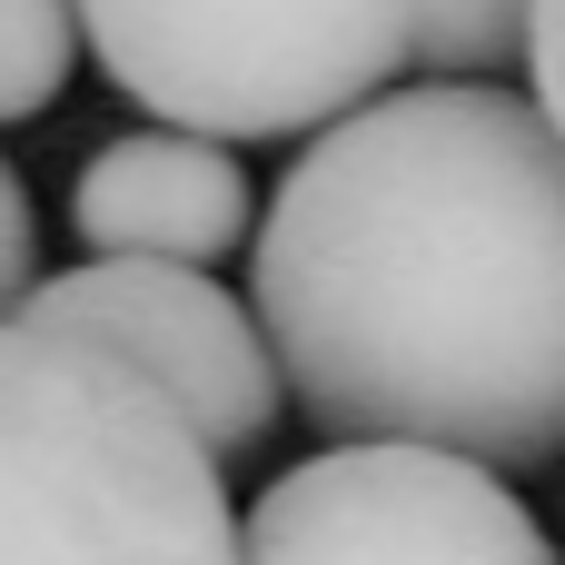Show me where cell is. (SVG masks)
Masks as SVG:
<instances>
[{
	"instance_id": "obj_1",
	"label": "cell",
	"mask_w": 565,
	"mask_h": 565,
	"mask_svg": "<svg viewBox=\"0 0 565 565\" xmlns=\"http://www.w3.org/2000/svg\"><path fill=\"white\" fill-rule=\"evenodd\" d=\"M248 288L278 397L328 447L565 457V139L526 89L417 79L328 119Z\"/></svg>"
},
{
	"instance_id": "obj_2",
	"label": "cell",
	"mask_w": 565,
	"mask_h": 565,
	"mask_svg": "<svg viewBox=\"0 0 565 565\" xmlns=\"http://www.w3.org/2000/svg\"><path fill=\"white\" fill-rule=\"evenodd\" d=\"M0 565H238L218 457L89 338L0 318Z\"/></svg>"
},
{
	"instance_id": "obj_3",
	"label": "cell",
	"mask_w": 565,
	"mask_h": 565,
	"mask_svg": "<svg viewBox=\"0 0 565 565\" xmlns=\"http://www.w3.org/2000/svg\"><path fill=\"white\" fill-rule=\"evenodd\" d=\"M109 89L199 139H318L417 70V0H70Z\"/></svg>"
},
{
	"instance_id": "obj_4",
	"label": "cell",
	"mask_w": 565,
	"mask_h": 565,
	"mask_svg": "<svg viewBox=\"0 0 565 565\" xmlns=\"http://www.w3.org/2000/svg\"><path fill=\"white\" fill-rule=\"evenodd\" d=\"M238 565H556L536 507L437 447H318L238 516Z\"/></svg>"
},
{
	"instance_id": "obj_5",
	"label": "cell",
	"mask_w": 565,
	"mask_h": 565,
	"mask_svg": "<svg viewBox=\"0 0 565 565\" xmlns=\"http://www.w3.org/2000/svg\"><path fill=\"white\" fill-rule=\"evenodd\" d=\"M30 328H60V338H89L109 348L119 367H139L179 417L189 437L238 467L268 447L278 427V367H268V338L258 318L209 278V268H159V258H79L60 278H40L20 298Z\"/></svg>"
},
{
	"instance_id": "obj_6",
	"label": "cell",
	"mask_w": 565,
	"mask_h": 565,
	"mask_svg": "<svg viewBox=\"0 0 565 565\" xmlns=\"http://www.w3.org/2000/svg\"><path fill=\"white\" fill-rule=\"evenodd\" d=\"M70 228L89 258H159V268H209L258 228V189L228 139L199 129H119L79 159L70 179Z\"/></svg>"
},
{
	"instance_id": "obj_7",
	"label": "cell",
	"mask_w": 565,
	"mask_h": 565,
	"mask_svg": "<svg viewBox=\"0 0 565 565\" xmlns=\"http://www.w3.org/2000/svg\"><path fill=\"white\" fill-rule=\"evenodd\" d=\"M79 70V20L70 0H0V129L40 119Z\"/></svg>"
},
{
	"instance_id": "obj_8",
	"label": "cell",
	"mask_w": 565,
	"mask_h": 565,
	"mask_svg": "<svg viewBox=\"0 0 565 565\" xmlns=\"http://www.w3.org/2000/svg\"><path fill=\"white\" fill-rule=\"evenodd\" d=\"M516 30H526V0H417V60L447 70V79L507 70Z\"/></svg>"
},
{
	"instance_id": "obj_9",
	"label": "cell",
	"mask_w": 565,
	"mask_h": 565,
	"mask_svg": "<svg viewBox=\"0 0 565 565\" xmlns=\"http://www.w3.org/2000/svg\"><path fill=\"white\" fill-rule=\"evenodd\" d=\"M40 288V218H30V189L20 169L0 159V318H20V298Z\"/></svg>"
},
{
	"instance_id": "obj_10",
	"label": "cell",
	"mask_w": 565,
	"mask_h": 565,
	"mask_svg": "<svg viewBox=\"0 0 565 565\" xmlns=\"http://www.w3.org/2000/svg\"><path fill=\"white\" fill-rule=\"evenodd\" d=\"M516 60L536 70V109L565 139V0H526V30H516Z\"/></svg>"
}]
</instances>
